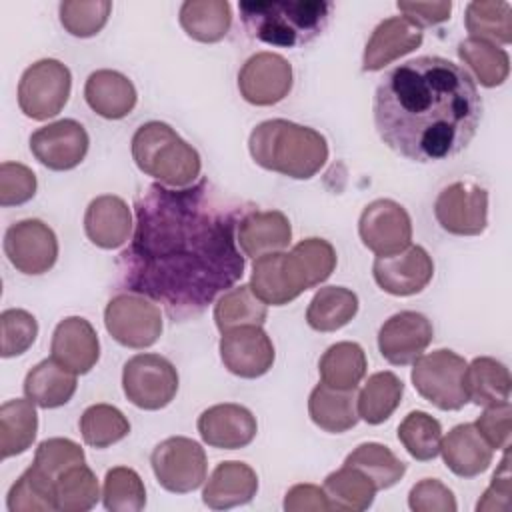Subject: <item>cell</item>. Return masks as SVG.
<instances>
[{
	"label": "cell",
	"mask_w": 512,
	"mask_h": 512,
	"mask_svg": "<svg viewBox=\"0 0 512 512\" xmlns=\"http://www.w3.org/2000/svg\"><path fill=\"white\" fill-rule=\"evenodd\" d=\"M134 232L118 270L128 292L164 306L174 320L202 314L244 274L236 228L246 214L208 178L186 188L150 184L134 202Z\"/></svg>",
	"instance_id": "cell-1"
},
{
	"label": "cell",
	"mask_w": 512,
	"mask_h": 512,
	"mask_svg": "<svg viewBox=\"0 0 512 512\" xmlns=\"http://www.w3.org/2000/svg\"><path fill=\"white\" fill-rule=\"evenodd\" d=\"M380 140L406 160L428 164L460 154L482 118V98L456 62L418 56L390 68L374 92Z\"/></svg>",
	"instance_id": "cell-2"
},
{
	"label": "cell",
	"mask_w": 512,
	"mask_h": 512,
	"mask_svg": "<svg viewBox=\"0 0 512 512\" xmlns=\"http://www.w3.org/2000/svg\"><path fill=\"white\" fill-rule=\"evenodd\" d=\"M248 150L258 166L294 180L312 178L328 160V144L318 130L282 118L256 124Z\"/></svg>",
	"instance_id": "cell-3"
},
{
	"label": "cell",
	"mask_w": 512,
	"mask_h": 512,
	"mask_svg": "<svg viewBox=\"0 0 512 512\" xmlns=\"http://www.w3.org/2000/svg\"><path fill=\"white\" fill-rule=\"evenodd\" d=\"M240 18L248 34L272 46H300L312 42L328 24L332 2H240Z\"/></svg>",
	"instance_id": "cell-4"
},
{
	"label": "cell",
	"mask_w": 512,
	"mask_h": 512,
	"mask_svg": "<svg viewBox=\"0 0 512 512\" xmlns=\"http://www.w3.org/2000/svg\"><path fill=\"white\" fill-rule=\"evenodd\" d=\"M136 166L168 188H186L200 176V154L170 124L144 122L132 136Z\"/></svg>",
	"instance_id": "cell-5"
},
{
	"label": "cell",
	"mask_w": 512,
	"mask_h": 512,
	"mask_svg": "<svg viewBox=\"0 0 512 512\" xmlns=\"http://www.w3.org/2000/svg\"><path fill=\"white\" fill-rule=\"evenodd\" d=\"M466 360L454 350L440 348L414 360L412 384L418 394L440 410H460L468 396L464 392Z\"/></svg>",
	"instance_id": "cell-6"
},
{
	"label": "cell",
	"mask_w": 512,
	"mask_h": 512,
	"mask_svg": "<svg viewBox=\"0 0 512 512\" xmlns=\"http://www.w3.org/2000/svg\"><path fill=\"white\" fill-rule=\"evenodd\" d=\"M72 76L56 58H42L28 66L18 82V106L32 120L56 116L68 102Z\"/></svg>",
	"instance_id": "cell-7"
},
{
	"label": "cell",
	"mask_w": 512,
	"mask_h": 512,
	"mask_svg": "<svg viewBox=\"0 0 512 512\" xmlns=\"http://www.w3.org/2000/svg\"><path fill=\"white\" fill-rule=\"evenodd\" d=\"M122 388L134 406L160 410L168 406L178 392V372L174 364L160 354H136L124 364Z\"/></svg>",
	"instance_id": "cell-8"
},
{
	"label": "cell",
	"mask_w": 512,
	"mask_h": 512,
	"mask_svg": "<svg viewBox=\"0 0 512 512\" xmlns=\"http://www.w3.org/2000/svg\"><path fill=\"white\" fill-rule=\"evenodd\" d=\"M104 326L122 346L148 348L162 334V314L150 298L122 292L106 304Z\"/></svg>",
	"instance_id": "cell-9"
},
{
	"label": "cell",
	"mask_w": 512,
	"mask_h": 512,
	"mask_svg": "<svg viewBox=\"0 0 512 512\" xmlns=\"http://www.w3.org/2000/svg\"><path fill=\"white\" fill-rule=\"evenodd\" d=\"M154 476L162 488L174 494L196 490L206 480V452L186 436H172L156 444L150 454Z\"/></svg>",
	"instance_id": "cell-10"
},
{
	"label": "cell",
	"mask_w": 512,
	"mask_h": 512,
	"mask_svg": "<svg viewBox=\"0 0 512 512\" xmlns=\"http://www.w3.org/2000/svg\"><path fill=\"white\" fill-rule=\"evenodd\" d=\"M434 216L450 234L478 236L488 224V192L474 182H452L436 196Z\"/></svg>",
	"instance_id": "cell-11"
},
{
	"label": "cell",
	"mask_w": 512,
	"mask_h": 512,
	"mask_svg": "<svg viewBox=\"0 0 512 512\" xmlns=\"http://www.w3.org/2000/svg\"><path fill=\"white\" fill-rule=\"evenodd\" d=\"M358 234L362 244L376 256H390L410 246L412 220L402 204L378 198L362 210Z\"/></svg>",
	"instance_id": "cell-12"
},
{
	"label": "cell",
	"mask_w": 512,
	"mask_h": 512,
	"mask_svg": "<svg viewBox=\"0 0 512 512\" xmlns=\"http://www.w3.org/2000/svg\"><path fill=\"white\" fill-rule=\"evenodd\" d=\"M4 254L18 272L38 276L56 264L58 240L48 224L26 218L6 230Z\"/></svg>",
	"instance_id": "cell-13"
},
{
	"label": "cell",
	"mask_w": 512,
	"mask_h": 512,
	"mask_svg": "<svg viewBox=\"0 0 512 512\" xmlns=\"http://www.w3.org/2000/svg\"><path fill=\"white\" fill-rule=\"evenodd\" d=\"M238 90L254 106L278 104L292 90V66L276 52H258L240 68Z\"/></svg>",
	"instance_id": "cell-14"
},
{
	"label": "cell",
	"mask_w": 512,
	"mask_h": 512,
	"mask_svg": "<svg viewBox=\"0 0 512 512\" xmlns=\"http://www.w3.org/2000/svg\"><path fill=\"white\" fill-rule=\"evenodd\" d=\"M274 358V344L262 326H238L222 332L220 360L234 376H264L272 368Z\"/></svg>",
	"instance_id": "cell-15"
},
{
	"label": "cell",
	"mask_w": 512,
	"mask_h": 512,
	"mask_svg": "<svg viewBox=\"0 0 512 512\" xmlns=\"http://www.w3.org/2000/svg\"><path fill=\"white\" fill-rule=\"evenodd\" d=\"M88 144L86 128L72 118L42 126L30 136V150L34 158L50 170L76 168L84 160Z\"/></svg>",
	"instance_id": "cell-16"
},
{
	"label": "cell",
	"mask_w": 512,
	"mask_h": 512,
	"mask_svg": "<svg viewBox=\"0 0 512 512\" xmlns=\"http://www.w3.org/2000/svg\"><path fill=\"white\" fill-rule=\"evenodd\" d=\"M376 284L392 296H412L422 292L434 276V262L422 246L410 244L402 252L376 256L372 264Z\"/></svg>",
	"instance_id": "cell-17"
},
{
	"label": "cell",
	"mask_w": 512,
	"mask_h": 512,
	"mask_svg": "<svg viewBox=\"0 0 512 512\" xmlns=\"http://www.w3.org/2000/svg\"><path fill=\"white\" fill-rule=\"evenodd\" d=\"M434 338L430 320L414 310L390 316L378 332V350L394 366L412 364Z\"/></svg>",
	"instance_id": "cell-18"
},
{
	"label": "cell",
	"mask_w": 512,
	"mask_h": 512,
	"mask_svg": "<svg viewBox=\"0 0 512 512\" xmlns=\"http://www.w3.org/2000/svg\"><path fill=\"white\" fill-rule=\"evenodd\" d=\"M198 432L212 448L238 450L254 440L258 424L248 408L226 402L210 406L198 416Z\"/></svg>",
	"instance_id": "cell-19"
},
{
	"label": "cell",
	"mask_w": 512,
	"mask_h": 512,
	"mask_svg": "<svg viewBox=\"0 0 512 512\" xmlns=\"http://www.w3.org/2000/svg\"><path fill=\"white\" fill-rule=\"evenodd\" d=\"M50 352V358H54L66 370L74 374H86L100 358L98 334L86 318L68 316L54 328Z\"/></svg>",
	"instance_id": "cell-20"
},
{
	"label": "cell",
	"mask_w": 512,
	"mask_h": 512,
	"mask_svg": "<svg viewBox=\"0 0 512 512\" xmlns=\"http://www.w3.org/2000/svg\"><path fill=\"white\" fill-rule=\"evenodd\" d=\"M282 264L288 284L298 298L304 290L330 278L336 268V250L324 238H304L290 252H284Z\"/></svg>",
	"instance_id": "cell-21"
},
{
	"label": "cell",
	"mask_w": 512,
	"mask_h": 512,
	"mask_svg": "<svg viewBox=\"0 0 512 512\" xmlns=\"http://www.w3.org/2000/svg\"><path fill=\"white\" fill-rule=\"evenodd\" d=\"M424 32L420 26L404 16H390L382 20L366 42L362 56V70L376 72L422 44Z\"/></svg>",
	"instance_id": "cell-22"
},
{
	"label": "cell",
	"mask_w": 512,
	"mask_h": 512,
	"mask_svg": "<svg viewBox=\"0 0 512 512\" xmlns=\"http://www.w3.org/2000/svg\"><path fill=\"white\" fill-rule=\"evenodd\" d=\"M292 240V226L280 210H248L236 228V242L242 254L260 258L284 250Z\"/></svg>",
	"instance_id": "cell-23"
},
{
	"label": "cell",
	"mask_w": 512,
	"mask_h": 512,
	"mask_svg": "<svg viewBox=\"0 0 512 512\" xmlns=\"http://www.w3.org/2000/svg\"><path fill=\"white\" fill-rule=\"evenodd\" d=\"M132 212L128 204L114 194L94 198L84 214V232L98 248H120L132 234Z\"/></svg>",
	"instance_id": "cell-24"
},
{
	"label": "cell",
	"mask_w": 512,
	"mask_h": 512,
	"mask_svg": "<svg viewBox=\"0 0 512 512\" xmlns=\"http://www.w3.org/2000/svg\"><path fill=\"white\" fill-rule=\"evenodd\" d=\"M258 492L256 472L240 460L220 462L202 490V502L212 510H228L248 504Z\"/></svg>",
	"instance_id": "cell-25"
},
{
	"label": "cell",
	"mask_w": 512,
	"mask_h": 512,
	"mask_svg": "<svg viewBox=\"0 0 512 512\" xmlns=\"http://www.w3.org/2000/svg\"><path fill=\"white\" fill-rule=\"evenodd\" d=\"M84 98L98 116L106 120H120L134 110L138 94L128 76L104 68L88 76L84 84Z\"/></svg>",
	"instance_id": "cell-26"
},
{
	"label": "cell",
	"mask_w": 512,
	"mask_h": 512,
	"mask_svg": "<svg viewBox=\"0 0 512 512\" xmlns=\"http://www.w3.org/2000/svg\"><path fill=\"white\" fill-rule=\"evenodd\" d=\"M444 464L460 478H474L492 464V448L474 424L454 426L440 442Z\"/></svg>",
	"instance_id": "cell-27"
},
{
	"label": "cell",
	"mask_w": 512,
	"mask_h": 512,
	"mask_svg": "<svg viewBox=\"0 0 512 512\" xmlns=\"http://www.w3.org/2000/svg\"><path fill=\"white\" fill-rule=\"evenodd\" d=\"M308 414L312 422L330 434H340L356 426V390H340L318 384L308 398Z\"/></svg>",
	"instance_id": "cell-28"
},
{
	"label": "cell",
	"mask_w": 512,
	"mask_h": 512,
	"mask_svg": "<svg viewBox=\"0 0 512 512\" xmlns=\"http://www.w3.org/2000/svg\"><path fill=\"white\" fill-rule=\"evenodd\" d=\"M510 372L508 368L490 356H478L464 370V392L476 406H496L510 402Z\"/></svg>",
	"instance_id": "cell-29"
},
{
	"label": "cell",
	"mask_w": 512,
	"mask_h": 512,
	"mask_svg": "<svg viewBox=\"0 0 512 512\" xmlns=\"http://www.w3.org/2000/svg\"><path fill=\"white\" fill-rule=\"evenodd\" d=\"M76 392V374L54 358L38 362L24 378V394L40 408H58L70 402Z\"/></svg>",
	"instance_id": "cell-30"
},
{
	"label": "cell",
	"mask_w": 512,
	"mask_h": 512,
	"mask_svg": "<svg viewBox=\"0 0 512 512\" xmlns=\"http://www.w3.org/2000/svg\"><path fill=\"white\" fill-rule=\"evenodd\" d=\"M184 32L198 42L222 40L232 24V8L226 0H186L178 12Z\"/></svg>",
	"instance_id": "cell-31"
},
{
	"label": "cell",
	"mask_w": 512,
	"mask_h": 512,
	"mask_svg": "<svg viewBox=\"0 0 512 512\" xmlns=\"http://www.w3.org/2000/svg\"><path fill=\"white\" fill-rule=\"evenodd\" d=\"M38 432V414L32 400L14 398L0 406V456L2 460L26 452Z\"/></svg>",
	"instance_id": "cell-32"
},
{
	"label": "cell",
	"mask_w": 512,
	"mask_h": 512,
	"mask_svg": "<svg viewBox=\"0 0 512 512\" xmlns=\"http://www.w3.org/2000/svg\"><path fill=\"white\" fill-rule=\"evenodd\" d=\"M322 488L326 492L330 510L342 512H362L370 508L376 494L374 482L362 470L348 464L336 472H330Z\"/></svg>",
	"instance_id": "cell-33"
},
{
	"label": "cell",
	"mask_w": 512,
	"mask_h": 512,
	"mask_svg": "<svg viewBox=\"0 0 512 512\" xmlns=\"http://www.w3.org/2000/svg\"><path fill=\"white\" fill-rule=\"evenodd\" d=\"M366 354L356 342L332 344L318 362L320 380L340 390H356L366 376Z\"/></svg>",
	"instance_id": "cell-34"
},
{
	"label": "cell",
	"mask_w": 512,
	"mask_h": 512,
	"mask_svg": "<svg viewBox=\"0 0 512 512\" xmlns=\"http://www.w3.org/2000/svg\"><path fill=\"white\" fill-rule=\"evenodd\" d=\"M358 312V296L344 286L320 288L308 304L306 322L318 332H334L346 326Z\"/></svg>",
	"instance_id": "cell-35"
},
{
	"label": "cell",
	"mask_w": 512,
	"mask_h": 512,
	"mask_svg": "<svg viewBox=\"0 0 512 512\" xmlns=\"http://www.w3.org/2000/svg\"><path fill=\"white\" fill-rule=\"evenodd\" d=\"M404 394V384L394 372H376L356 396L358 418L368 424H382L398 408Z\"/></svg>",
	"instance_id": "cell-36"
},
{
	"label": "cell",
	"mask_w": 512,
	"mask_h": 512,
	"mask_svg": "<svg viewBox=\"0 0 512 512\" xmlns=\"http://www.w3.org/2000/svg\"><path fill=\"white\" fill-rule=\"evenodd\" d=\"M470 38L490 44L512 42V6L504 0H474L466 6L464 16Z\"/></svg>",
	"instance_id": "cell-37"
},
{
	"label": "cell",
	"mask_w": 512,
	"mask_h": 512,
	"mask_svg": "<svg viewBox=\"0 0 512 512\" xmlns=\"http://www.w3.org/2000/svg\"><path fill=\"white\" fill-rule=\"evenodd\" d=\"M268 316L266 304L252 292L250 284L226 290L214 306V322L220 332L238 326H262Z\"/></svg>",
	"instance_id": "cell-38"
},
{
	"label": "cell",
	"mask_w": 512,
	"mask_h": 512,
	"mask_svg": "<svg viewBox=\"0 0 512 512\" xmlns=\"http://www.w3.org/2000/svg\"><path fill=\"white\" fill-rule=\"evenodd\" d=\"M458 56L474 72L476 80L486 88L500 86L508 78V52L496 44L468 36L458 44Z\"/></svg>",
	"instance_id": "cell-39"
},
{
	"label": "cell",
	"mask_w": 512,
	"mask_h": 512,
	"mask_svg": "<svg viewBox=\"0 0 512 512\" xmlns=\"http://www.w3.org/2000/svg\"><path fill=\"white\" fill-rule=\"evenodd\" d=\"M344 464L362 470L376 486V490L392 488L406 472V464L384 444L364 442L356 446L344 460Z\"/></svg>",
	"instance_id": "cell-40"
},
{
	"label": "cell",
	"mask_w": 512,
	"mask_h": 512,
	"mask_svg": "<svg viewBox=\"0 0 512 512\" xmlns=\"http://www.w3.org/2000/svg\"><path fill=\"white\" fill-rule=\"evenodd\" d=\"M8 512H52L56 504V482L34 464L12 484L6 496Z\"/></svg>",
	"instance_id": "cell-41"
},
{
	"label": "cell",
	"mask_w": 512,
	"mask_h": 512,
	"mask_svg": "<svg viewBox=\"0 0 512 512\" xmlns=\"http://www.w3.org/2000/svg\"><path fill=\"white\" fill-rule=\"evenodd\" d=\"M130 432L128 418L110 404L88 406L80 416V434L88 446L108 448Z\"/></svg>",
	"instance_id": "cell-42"
},
{
	"label": "cell",
	"mask_w": 512,
	"mask_h": 512,
	"mask_svg": "<svg viewBox=\"0 0 512 512\" xmlns=\"http://www.w3.org/2000/svg\"><path fill=\"white\" fill-rule=\"evenodd\" d=\"M282 256L284 252L280 250V252H270L260 258H254L250 288L264 304L284 306L296 300V294L292 292L288 278L284 274Z\"/></svg>",
	"instance_id": "cell-43"
},
{
	"label": "cell",
	"mask_w": 512,
	"mask_h": 512,
	"mask_svg": "<svg viewBox=\"0 0 512 512\" xmlns=\"http://www.w3.org/2000/svg\"><path fill=\"white\" fill-rule=\"evenodd\" d=\"M398 440L412 458L420 462L434 460L440 454L442 426L428 412L414 410L400 422Z\"/></svg>",
	"instance_id": "cell-44"
},
{
	"label": "cell",
	"mask_w": 512,
	"mask_h": 512,
	"mask_svg": "<svg viewBox=\"0 0 512 512\" xmlns=\"http://www.w3.org/2000/svg\"><path fill=\"white\" fill-rule=\"evenodd\" d=\"M100 488L96 474L86 466L78 464L66 470L56 480V504L64 512H86L96 506Z\"/></svg>",
	"instance_id": "cell-45"
},
{
	"label": "cell",
	"mask_w": 512,
	"mask_h": 512,
	"mask_svg": "<svg viewBox=\"0 0 512 512\" xmlns=\"http://www.w3.org/2000/svg\"><path fill=\"white\" fill-rule=\"evenodd\" d=\"M104 508L110 512H138L146 504V488L136 470L116 466L106 472L102 488Z\"/></svg>",
	"instance_id": "cell-46"
},
{
	"label": "cell",
	"mask_w": 512,
	"mask_h": 512,
	"mask_svg": "<svg viewBox=\"0 0 512 512\" xmlns=\"http://www.w3.org/2000/svg\"><path fill=\"white\" fill-rule=\"evenodd\" d=\"M112 12L108 0H66L60 4V24L76 38H90L98 34Z\"/></svg>",
	"instance_id": "cell-47"
},
{
	"label": "cell",
	"mask_w": 512,
	"mask_h": 512,
	"mask_svg": "<svg viewBox=\"0 0 512 512\" xmlns=\"http://www.w3.org/2000/svg\"><path fill=\"white\" fill-rule=\"evenodd\" d=\"M0 330H2V348L0 354L4 358L24 354L38 336L36 318L22 308H8L0 314Z\"/></svg>",
	"instance_id": "cell-48"
},
{
	"label": "cell",
	"mask_w": 512,
	"mask_h": 512,
	"mask_svg": "<svg viewBox=\"0 0 512 512\" xmlns=\"http://www.w3.org/2000/svg\"><path fill=\"white\" fill-rule=\"evenodd\" d=\"M84 460V450L74 440L48 438L38 444L32 464L56 482L66 470L84 464Z\"/></svg>",
	"instance_id": "cell-49"
},
{
	"label": "cell",
	"mask_w": 512,
	"mask_h": 512,
	"mask_svg": "<svg viewBox=\"0 0 512 512\" xmlns=\"http://www.w3.org/2000/svg\"><path fill=\"white\" fill-rule=\"evenodd\" d=\"M36 174L20 162L0 164V204L18 206L36 194Z\"/></svg>",
	"instance_id": "cell-50"
},
{
	"label": "cell",
	"mask_w": 512,
	"mask_h": 512,
	"mask_svg": "<svg viewBox=\"0 0 512 512\" xmlns=\"http://www.w3.org/2000/svg\"><path fill=\"white\" fill-rule=\"evenodd\" d=\"M408 506L414 512H456L452 490L438 478H424L410 488Z\"/></svg>",
	"instance_id": "cell-51"
},
{
	"label": "cell",
	"mask_w": 512,
	"mask_h": 512,
	"mask_svg": "<svg viewBox=\"0 0 512 512\" xmlns=\"http://www.w3.org/2000/svg\"><path fill=\"white\" fill-rule=\"evenodd\" d=\"M510 422H512V406L510 402H502L496 406H486V410L478 416L474 426L492 450H508Z\"/></svg>",
	"instance_id": "cell-52"
},
{
	"label": "cell",
	"mask_w": 512,
	"mask_h": 512,
	"mask_svg": "<svg viewBox=\"0 0 512 512\" xmlns=\"http://www.w3.org/2000/svg\"><path fill=\"white\" fill-rule=\"evenodd\" d=\"M512 508V474H510V456L504 450V456L492 476L490 486L476 504L478 512H508Z\"/></svg>",
	"instance_id": "cell-53"
},
{
	"label": "cell",
	"mask_w": 512,
	"mask_h": 512,
	"mask_svg": "<svg viewBox=\"0 0 512 512\" xmlns=\"http://www.w3.org/2000/svg\"><path fill=\"white\" fill-rule=\"evenodd\" d=\"M398 10L402 12L404 18L414 22L416 26H434L450 18L452 12V2L450 0H438V2H406L400 0Z\"/></svg>",
	"instance_id": "cell-54"
},
{
	"label": "cell",
	"mask_w": 512,
	"mask_h": 512,
	"mask_svg": "<svg viewBox=\"0 0 512 512\" xmlns=\"http://www.w3.org/2000/svg\"><path fill=\"white\" fill-rule=\"evenodd\" d=\"M286 512H306V510H330L324 488L314 484H296L286 492L284 498Z\"/></svg>",
	"instance_id": "cell-55"
}]
</instances>
